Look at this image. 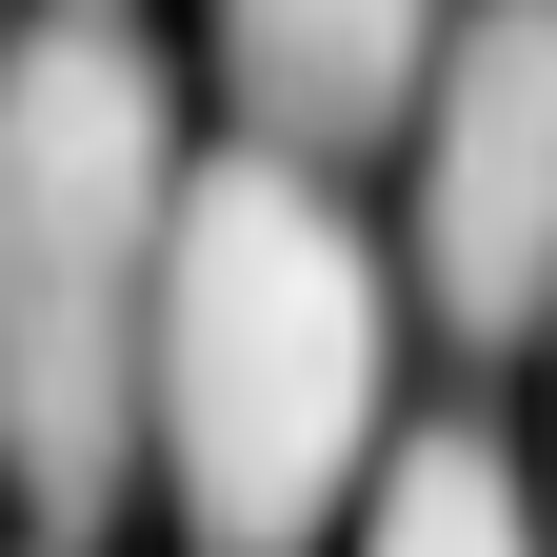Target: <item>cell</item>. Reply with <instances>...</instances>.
Returning <instances> with one entry per match:
<instances>
[{"label": "cell", "mask_w": 557, "mask_h": 557, "mask_svg": "<svg viewBox=\"0 0 557 557\" xmlns=\"http://www.w3.org/2000/svg\"><path fill=\"white\" fill-rule=\"evenodd\" d=\"M180 199V100L100 0L0 40V478L81 537L139 478V278Z\"/></svg>", "instance_id": "7a4b0ae2"}, {"label": "cell", "mask_w": 557, "mask_h": 557, "mask_svg": "<svg viewBox=\"0 0 557 557\" xmlns=\"http://www.w3.org/2000/svg\"><path fill=\"white\" fill-rule=\"evenodd\" d=\"M418 299L478 359L557 319V0H478L418 60Z\"/></svg>", "instance_id": "3957f363"}, {"label": "cell", "mask_w": 557, "mask_h": 557, "mask_svg": "<svg viewBox=\"0 0 557 557\" xmlns=\"http://www.w3.org/2000/svg\"><path fill=\"white\" fill-rule=\"evenodd\" d=\"M359 557H537V498L478 418H418L359 458Z\"/></svg>", "instance_id": "5b68a950"}, {"label": "cell", "mask_w": 557, "mask_h": 557, "mask_svg": "<svg viewBox=\"0 0 557 557\" xmlns=\"http://www.w3.org/2000/svg\"><path fill=\"white\" fill-rule=\"evenodd\" d=\"M398 398V299L379 239L338 220L319 160L220 139L160 199V278H139V458L180 478L199 557H299L379 458Z\"/></svg>", "instance_id": "6da1fadb"}, {"label": "cell", "mask_w": 557, "mask_h": 557, "mask_svg": "<svg viewBox=\"0 0 557 557\" xmlns=\"http://www.w3.org/2000/svg\"><path fill=\"white\" fill-rule=\"evenodd\" d=\"M418 60H438V0H220V81L278 160H359L418 120Z\"/></svg>", "instance_id": "277c9868"}]
</instances>
